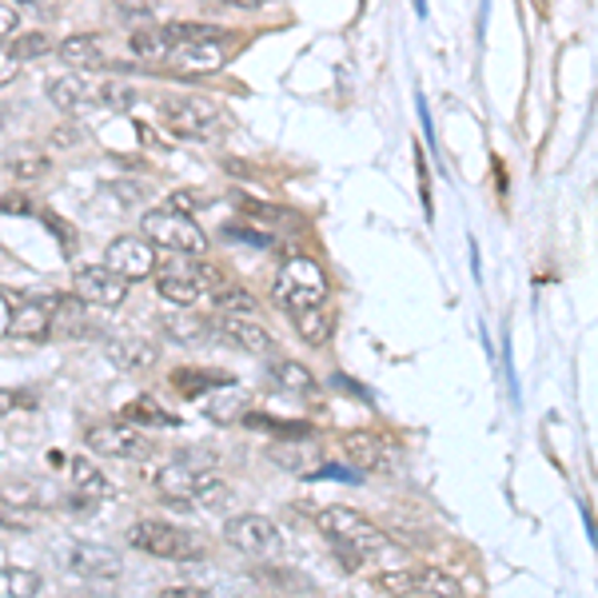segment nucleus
I'll return each instance as SVG.
<instances>
[{"instance_id":"obj_1","label":"nucleus","mask_w":598,"mask_h":598,"mask_svg":"<svg viewBox=\"0 0 598 598\" xmlns=\"http://www.w3.org/2000/svg\"><path fill=\"white\" fill-rule=\"evenodd\" d=\"M271 299H276L288 316L328 308V276H323V268H319L316 259L291 256V259H283V268L276 271Z\"/></svg>"},{"instance_id":"obj_2","label":"nucleus","mask_w":598,"mask_h":598,"mask_svg":"<svg viewBox=\"0 0 598 598\" xmlns=\"http://www.w3.org/2000/svg\"><path fill=\"white\" fill-rule=\"evenodd\" d=\"M319 530L336 543L339 555L348 558L351 567L368 563V558H375L379 550L388 547L383 530H379L375 523H368V518L359 515V511H351V507H323V511H319Z\"/></svg>"},{"instance_id":"obj_3","label":"nucleus","mask_w":598,"mask_h":598,"mask_svg":"<svg viewBox=\"0 0 598 598\" xmlns=\"http://www.w3.org/2000/svg\"><path fill=\"white\" fill-rule=\"evenodd\" d=\"M224 288V279L212 264L199 259H168L164 268H156V291L176 308H196L204 299H212Z\"/></svg>"},{"instance_id":"obj_4","label":"nucleus","mask_w":598,"mask_h":598,"mask_svg":"<svg viewBox=\"0 0 598 598\" xmlns=\"http://www.w3.org/2000/svg\"><path fill=\"white\" fill-rule=\"evenodd\" d=\"M128 543L144 555L168 558V563H196L208 555L204 538L176 527V523H159V518H140L136 527H128Z\"/></svg>"},{"instance_id":"obj_5","label":"nucleus","mask_w":598,"mask_h":598,"mask_svg":"<svg viewBox=\"0 0 598 598\" xmlns=\"http://www.w3.org/2000/svg\"><path fill=\"white\" fill-rule=\"evenodd\" d=\"M159 120L179 140H208L224 128V109L212 96H172L159 104Z\"/></svg>"},{"instance_id":"obj_6","label":"nucleus","mask_w":598,"mask_h":598,"mask_svg":"<svg viewBox=\"0 0 598 598\" xmlns=\"http://www.w3.org/2000/svg\"><path fill=\"white\" fill-rule=\"evenodd\" d=\"M140 228H144L152 248H168L176 251V256H199V251L208 248V236L199 231L196 219L179 216V212L172 208H152Z\"/></svg>"},{"instance_id":"obj_7","label":"nucleus","mask_w":598,"mask_h":598,"mask_svg":"<svg viewBox=\"0 0 598 598\" xmlns=\"http://www.w3.org/2000/svg\"><path fill=\"white\" fill-rule=\"evenodd\" d=\"M224 538H228L236 550H244V555H251V558L283 555V535H279V527L271 523L268 515H236L228 527H224Z\"/></svg>"},{"instance_id":"obj_8","label":"nucleus","mask_w":598,"mask_h":598,"mask_svg":"<svg viewBox=\"0 0 598 598\" xmlns=\"http://www.w3.org/2000/svg\"><path fill=\"white\" fill-rule=\"evenodd\" d=\"M56 308L60 299L56 296H12L9 299V336L17 339H40L49 336L52 323H56Z\"/></svg>"},{"instance_id":"obj_9","label":"nucleus","mask_w":598,"mask_h":598,"mask_svg":"<svg viewBox=\"0 0 598 598\" xmlns=\"http://www.w3.org/2000/svg\"><path fill=\"white\" fill-rule=\"evenodd\" d=\"M84 439H89V447L104 458H140L152 451L148 435H144L136 423H96V427H89Z\"/></svg>"},{"instance_id":"obj_10","label":"nucleus","mask_w":598,"mask_h":598,"mask_svg":"<svg viewBox=\"0 0 598 598\" xmlns=\"http://www.w3.org/2000/svg\"><path fill=\"white\" fill-rule=\"evenodd\" d=\"M104 268L116 271L120 279H148L156 271V248H152L144 236H120L109 244V256H104Z\"/></svg>"},{"instance_id":"obj_11","label":"nucleus","mask_w":598,"mask_h":598,"mask_svg":"<svg viewBox=\"0 0 598 598\" xmlns=\"http://www.w3.org/2000/svg\"><path fill=\"white\" fill-rule=\"evenodd\" d=\"M72 288L84 303L92 308H120L124 299H128V279H120L116 271H109L104 264L100 268H80L76 279H72Z\"/></svg>"},{"instance_id":"obj_12","label":"nucleus","mask_w":598,"mask_h":598,"mask_svg":"<svg viewBox=\"0 0 598 598\" xmlns=\"http://www.w3.org/2000/svg\"><path fill=\"white\" fill-rule=\"evenodd\" d=\"M216 336L212 339H219V343H231V348H239V351H271V331L264 328V323H256V319H248V316H224L219 311L216 319L208 323Z\"/></svg>"},{"instance_id":"obj_13","label":"nucleus","mask_w":598,"mask_h":598,"mask_svg":"<svg viewBox=\"0 0 598 598\" xmlns=\"http://www.w3.org/2000/svg\"><path fill=\"white\" fill-rule=\"evenodd\" d=\"M224 44H228V40H179V44H172L168 64L176 72H216L224 69V60H228Z\"/></svg>"},{"instance_id":"obj_14","label":"nucleus","mask_w":598,"mask_h":598,"mask_svg":"<svg viewBox=\"0 0 598 598\" xmlns=\"http://www.w3.org/2000/svg\"><path fill=\"white\" fill-rule=\"evenodd\" d=\"M69 570L80 578H120L124 563L116 550L100 547V543H72L69 547Z\"/></svg>"},{"instance_id":"obj_15","label":"nucleus","mask_w":598,"mask_h":598,"mask_svg":"<svg viewBox=\"0 0 598 598\" xmlns=\"http://www.w3.org/2000/svg\"><path fill=\"white\" fill-rule=\"evenodd\" d=\"M339 443H343V455H348L351 467H359V471L388 467V443L379 435H371V431H348Z\"/></svg>"},{"instance_id":"obj_16","label":"nucleus","mask_w":598,"mask_h":598,"mask_svg":"<svg viewBox=\"0 0 598 598\" xmlns=\"http://www.w3.org/2000/svg\"><path fill=\"white\" fill-rule=\"evenodd\" d=\"M49 100L64 112L96 109V80H89V76H56L49 84Z\"/></svg>"},{"instance_id":"obj_17","label":"nucleus","mask_w":598,"mask_h":598,"mask_svg":"<svg viewBox=\"0 0 598 598\" xmlns=\"http://www.w3.org/2000/svg\"><path fill=\"white\" fill-rule=\"evenodd\" d=\"M60 60L69 64V69H100L104 60H109V52H104V37H96V32H80V37H69L56 44Z\"/></svg>"},{"instance_id":"obj_18","label":"nucleus","mask_w":598,"mask_h":598,"mask_svg":"<svg viewBox=\"0 0 598 598\" xmlns=\"http://www.w3.org/2000/svg\"><path fill=\"white\" fill-rule=\"evenodd\" d=\"M104 355H109L120 371H140L156 363V348H152L148 339H109V343H104Z\"/></svg>"},{"instance_id":"obj_19","label":"nucleus","mask_w":598,"mask_h":598,"mask_svg":"<svg viewBox=\"0 0 598 598\" xmlns=\"http://www.w3.org/2000/svg\"><path fill=\"white\" fill-rule=\"evenodd\" d=\"M72 491L84 498H112V478L92 463V458H72L69 463Z\"/></svg>"},{"instance_id":"obj_20","label":"nucleus","mask_w":598,"mask_h":598,"mask_svg":"<svg viewBox=\"0 0 598 598\" xmlns=\"http://www.w3.org/2000/svg\"><path fill=\"white\" fill-rule=\"evenodd\" d=\"M411 595H427V598H463L458 578H451L447 570L439 567H419L411 570Z\"/></svg>"},{"instance_id":"obj_21","label":"nucleus","mask_w":598,"mask_h":598,"mask_svg":"<svg viewBox=\"0 0 598 598\" xmlns=\"http://www.w3.org/2000/svg\"><path fill=\"white\" fill-rule=\"evenodd\" d=\"M271 458L283 471H296V475H319L323 471L319 447H303V443H279V447H271Z\"/></svg>"},{"instance_id":"obj_22","label":"nucleus","mask_w":598,"mask_h":598,"mask_svg":"<svg viewBox=\"0 0 598 598\" xmlns=\"http://www.w3.org/2000/svg\"><path fill=\"white\" fill-rule=\"evenodd\" d=\"M231 498V487L224 478H212V475H199L196 487H192L188 507H204V511H224Z\"/></svg>"},{"instance_id":"obj_23","label":"nucleus","mask_w":598,"mask_h":598,"mask_svg":"<svg viewBox=\"0 0 598 598\" xmlns=\"http://www.w3.org/2000/svg\"><path fill=\"white\" fill-rule=\"evenodd\" d=\"M271 375L283 391H296V395H316V375H311L303 363H291V359H279L271 363Z\"/></svg>"},{"instance_id":"obj_24","label":"nucleus","mask_w":598,"mask_h":598,"mask_svg":"<svg viewBox=\"0 0 598 598\" xmlns=\"http://www.w3.org/2000/svg\"><path fill=\"white\" fill-rule=\"evenodd\" d=\"M172 383H176V391L184 399H199V395H208V388H224L228 383V375L224 371H176L172 375Z\"/></svg>"},{"instance_id":"obj_25","label":"nucleus","mask_w":598,"mask_h":598,"mask_svg":"<svg viewBox=\"0 0 598 598\" xmlns=\"http://www.w3.org/2000/svg\"><path fill=\"white\" fill-rule=\"evenodd\" d=\"M291 323H296V331L303 336V343H311V348H319V343H328V339H331V316H328V308L299 311V316H291Z\"/></svg>"},{"instance_id":"obj_26","label":"nucleus","mask_w":598,"mask_h":598,"mask_svg":"<svg viewBox=\"0 0 598 598\" xmlns=\"http://www.w3.org/2000/svg\"><path fill=\"white\" fill-rule=\"evenodd\" d=\"M124 415H128L136 427H176V415H168L152 395H140L136 403H128Z\"/></svg>"},{"instance_id":"obj_27","label":"nucleus","mask_w":598,"mask_h":598,"mask_svg":"<svg viewBox=\"0 0 598 598\" xmlns=\"http://www.w3.org/2000/svg\"><path fill=\"white\" fill-rule=\"evenodd\" d=\"M128 49H132V56H140V60H168L172 44H168V37H164V29H140V32H132Z\"/></svg>"},{"instance_id":"obj_28","label":"nucleus","mask_w":598,"mask_h":598,"mask_svg":"<svg viewBox=\"0 0 598 598\" xmlns=\"http://www.w3.org/2000/svg\"><path fill=\"white\" fill-rule=\"evenodd\" d=\"M40 587H44V582H40L37 570H20V567L0 570V590L9 598H37Z\"/></svg>"},{"instance_id":"obj_29","label":"nucleus","mask_w":598,"mask_h":598,"mask_svg":"<svg viewBox=\"0 0 598 598\" xmlns=\"http://www.w3.org/2000/svg\"><path fill=\"white\" fill-rule=\"evenodd\" d=\"M212 303H216L224 316H256V296L244 288H219L216 296H212Z\"/></svg>"},{"instance_id":"obj_30","label":"nucleus","mask_w":598,"mask_h":598,"mask_svg":"<svg viewBox=\"0 0 598 598\" xmlns=\"http://www.w3.org/2000/svg\"><path fill=\"white\" fill-rule=\"evenodd\" d=\"M132 100H136V89H128L124 80H96V104L100 109H128Z\"/></svg>"},{"instance_id":"obj_31","label":"nucleus","mask_w":598,"mask_h":598,"mask_svg":"<svg viewBox=\"0 0 598 598\" xmlns=\"http://www.w3.org/2000/svg\"><path fill=\"white\" fill-rule=\"evenodd\" d=\"M9 172L20 179H37L49 172V159L40 156V152H12L9 156Z\"/></svg>"},{"instance_id":"obj_32","label":"nucleus","mask_w":598,"mask_h":598,"mask_svg":"<svg viewBox=\"0 0 598 598\" xmlns=\"http://www.w3.org/2000/svg\"><path fill=\"white\" fill-rule=\"evenodd\" d=\"M168 336L184 339V343H212V328L204 323V319H172Z\"/></svg>"},{"instance_id":"obj_33","label":"nucleus","mask_w":598,"mask_h":598,"mask_svg":"<svg viewBox=\"0 0 598 598\" xmlns=\"http://www.w3.org/2000/svg\"><path fill=\"white\" fill-rule=\"evenodd\" d=\"M244 403H248V395H244L239 388H228V391H219V399H212V403H208V415L212 419L239 415V411H244Z\"/></svg>"},{"instance_id":"obj_34","label":"nucleus","mask_w":598,"mask_h":598,"mask_svg":"<svg viewBox=\"0 0 598 598\" xmlns=\"http://www.w3.org/2000/svg\"><path fill=\"white\" fill-rule=\"evenodd\" d=\"M49 49H52V40L44 37V32H29V37H20L17 44H9V52L17 60H37V56H44Z\"/></svg>"},{"instance_id":"obj_35","label":"nucleus","mask_w":598,"mask_h":598,"mask_svg":"<svg viewBox=\"0 0 598 598\" xmlns=\"http://www.w3.org/2000/svg\"><path fill=\"white\" fill-rule=\"evenodd\" d=\"M204 204H208V196H204V192H192V188L172 192V199H168V208L179 212V216H192V212H199Z\"/></svg>"},{"instance_id":"obj_36","label":"nucleus","mask_w":598,"mask_h":598,"mask_svg":"<svg viewBox=\"0 0 598 598\" xmlns=\"http://www.w3.org/2000/svg\"><path fill=\"white\" fill-rule=\"evenodd\" d=\"M375 587L383 595H411V570H388V575L375 578Z\"/></svg>"},{"instance_id":"obj_37","label":"nucleus","mask_w":598,"mask_h":598,"mask_svg":"<svg viewBox=\"0 0 598 598\" xmlns=\"http://www.w3.org/2000/svg\"><path fill=\"white\" fill-rule=\"evenodd\" d=\"M32 408H37V395H32V391L0 388V411H32Z\"/></svg>"},{"instance_id":"obj_38","label":"nucleus","mask_w":598,"mask_h":598,"mask_svg":"<svg viewBox=\"0 0 598 598\" xmlns=\"http://www.w3.org/2000/svg\"><path fill=\"white\" fill-rule=\"evenodd\" d=\"M17 72H20V60L12 56L4 44H0V89H4V84H12V80H17Z\"/></svg>"},{"instance_id":"obj_39","label":"nucleus","mask_w":598,"mask_h":598,"mask_svg":"<svg viewBox=\"0 0 598 598\" xmlns=\"http://www.w3.org/2000/svg\"><path fill=\"white\" fill-rule=\"evenodd\" d=\"M17 24H20V12L12 9V4H0V40L12 37V32H17Z\"/></svg>"},{"instance_id":"obj_40","label":"nucleus","mask_w":598,"mask_h":598,"mask_svg":"<svg viewBox=\"0 0 598 598\" xmlns=\"http://www.w3.org/2000/svg\"><path fill=\"white\" fill-rule=\"evenodd\" d=\"M52 144H56V148H72V144H80V132L76 128H56L52 132Z\"/></svg>"},{"instance_id":"obj_41","label":"nucleus","mask_w":598,"mask_h":598,"mask_svg":"<svg viewBox=\"0 0 598 598\" xmlns=\"http://www.w3.org/2000/svg\"><path fill=\"white\" fill-rule=\"evenodd\" d=\"M159 598H208V590H199V587H172V590H164Z\"/></svg>"},{"instance_id":"obj_42","label":"nucleus","mask_w":598,"mask_h":598,"mask_svg":"<svg viewBox=\"0 0 598 598\" xmlns=\"http://www.w3.org/2000/svg\"><path fill=\"white\" fill-rule=\"evenodd\" d=\"M0 208H4V212H17V216H29V199H24V196H4V204H0Z\"/></svg>"},{"instance_id":"obj_43","label":"nucleus","mask_w":598,"mask_h":598,"mask_svg":"<svg viewBox=\"0 0 598 598\" xmlns=\"http://www.w3.org/2000/svg\"><path fill=\"white\" fill-rule=\"evenodd\" d=\"M224 4H236V9H259L264 0H224Z\"/></svg>"},{"instance_id":"obj_44","label":"nucleus","mask_w":598,"mask_h":598,"mask_svg":"<svg viewBox=\"0 0 598 598\" xmlns=\"http://www.w3.org/2000/svg\"><path fill=\"white\" fill-rule=\"evenodd\" d=\"M17 4H40V0H17Z\"/></svg>"},{"instance_id":"obj_45","label":"nucleus","mask_w":598,"mask_h":598,"mask_svg":"<svg viewBox=\"0 0 598 598\" xmlns=\"http://www.w3.org/2000/svg\"><path fill=\"white\" fill-rule=\"evenodd\" d=\"M0 124H4V109H0Z\"/></svg>"}]
</instances>
